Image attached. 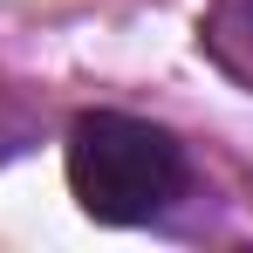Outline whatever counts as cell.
<instances>
[{
  "mask_svg": "<svg viewBox=\"0 0 253 253\" xmlns=\"http://www.w3.org/2000/svg\"><path fill=\"white\" fill-rule=\"evenodd\" d=\"M185 144L151 117L89 110L69 130V192L96 226H151L185 199Z\"/></svg>",
  "mask_w": 253,
  "mask_h": 253,
  "instance_id": "cell-1",
  "label": "cell"
},
{
  "mask_svg": "<svg viewBox=\"0 0 253 253\" xmlns=\"http://www.w3.org/2000/svg\"><path fill=\"white\" fill-rule=\"evenodd\" d=\"M206 48H212V62H219L233 83L253 89V0H212Z\"/></svg>",
  "mask_w": 253,
  "mask_h": 253,
  "instance_id": "cell-2",
  "label": "cell"
}]
</instances>
